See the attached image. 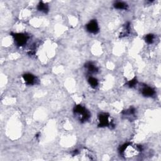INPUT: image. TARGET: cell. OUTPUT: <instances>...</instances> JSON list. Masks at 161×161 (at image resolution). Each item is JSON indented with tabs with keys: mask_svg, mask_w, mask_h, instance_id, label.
I'll return each mask as SVG.
<instances>
[{
	"mask_svg": "<svg viewBox=\"0 0 161 161\" xmlns=\"http://www.w3.org/2000/svg\"><path fill=\"white\" fill-rule=\"evenodd\" d=\"M74 113V115L81 122L86 121L90 117L89 112L86 110V108L80 105L75 106Z\"/></svg>",
	"mask_w": 161,
	"mask_h": 161,
	"instance_id": "cell-1",
	"label": "cell"
},
{
	"mask_svg": "<svg viewBox=\"0 0 161 161\" xmlns=\"http://www.w3.org/2000/svg\"><path fill=\"white\" fill-rule=\"evenodd\" d=\"M15 43L17 46L22 47L25 45L28 40V37L25 34L22 33H18V34H15L13 35Z\"/></svg>",
	"mask_w": 161,
	"mask_h": 161,
	"instance_id": "cell-2",
	"label": "cell"
},
{
	"mask_svg": "<svg viewBox=\"0 0 161 161\" xmlns=\"http://www.w3.org/2000/svg\"><path fill=\"white\" fill-rule=\"evenodd\" d=\"M109 118H110V116L108 115L107 113H101L99 115V126L101 127H104V126H108L110 125V120H109Z\"/></svg>",
	"mask_w": 161,
	"mask_h": 161,
	"instance_id": "cell-3",
	"label": "cell"
},
{
	"mask_svg": "<svg viewBox=\"0 0 161 161\" xmlns=\"http://www.w3.org/2000/svg\"><path fill=\"white\" fill-rule=\"evenodd\" d=\"M86 30L91 34H97L99 31V26L96 20L90 21L86 25Z\"/></svg>",
	"mask_w": 161,
	"mask_h": 161,
	"instance_id": "cell-4",
	"label": "cell"
},
{
	"mask_svg": "<svg viewBox=\"0 0 161 161\" xmlns=\"http://www.w3.org/2000/svg\"><path fill=\"white\" fill-rule=\"evenodd\" d=\"M23 79L28 85H33L36 83V78L32 74H25L23 75Z\"/></svg>",
	"mask_w": 161,
	"mask_h": 161,
	"instance_id": "cell-5",
	"label": "cell"
},
{
	"mask_svg": "<svg viewBox=\"0 0 161 161\" xmlns=\"http://www.w3.org/2000/svg\"><path fill=\"white\" fill-rule=\"evenodd\" d=\"M142 94L145 97H151L154 96L155 91L153 88L149 86H145L142 89Z\"/></svg>",
	"mask_w": 161,
	"mask_h": 161,
	"instance_id": "cell-6",
	"label": "cell"
},
{
	"mask_svg": "<svg viewBox=\"0 0 161 161\" xmlns=\"http://www.w3.org/2000/svg\"><path fill=\"white\" fill-rule=\"evenodd\" d=\"M85 68L87 69L89 73L94 74V73H96L98 71V68L95 65L91 63H88L86 65H85Z\"/></svg>",
	"mask_w": 161,
	"mask_h": 161,
	"instance_id": "cell-7",
	"label": "cell"
},
{
	"mask_svg": "<svg viewBox=\"0 0 161 161\" xmlns=\"http://www.w3.org/2000/svg\"><path fill=\"white\" fill-rule=\"evenodd\" d=\"M37 9L38 10L42 12V13H47V12H49V6L48 4L44 3V2H40L39 3V4H38L37 6Z\"/></svg>",
	"mask_w": 161,
	"mask_h": 161,
	"instance_id": "cell-8",
	"label": "cell"
},
{
	"mask_svg": "<svg viewBox=\"0 0 161 161\" xmlns=\"http://www.w3.org/2000/svg\"><path fill=\"white\" fill-rule=\"evenodd\" d=\"M114 7L118 9H125L127 8V4L122 1H117L114 4Z\"/></svg>",
	"mask_w": 161,
	"mask_h": 161,
	"instance_id": "cell-9",
	"label": "cell"
},
{
	"mask_svg": "<svg viewBox=\"0 0 161 161\" xmlns=\"http://www.w3.org/2000/svg\"><path fill=\"white\" fill-rule=\"evenodd\" d=\"M88 83L90 86L93 88H96L98 85V81L97 79L94 77H89L88 79Z\"/></svg>",
	"mask_w": 161,
	"mask_h": 161,
	"instance_id": "cell-10",
	"label": "cell"
},
{
	"mask_svg": "<svg viewBox=\"0 0 161 161\" xmlns=\"http://www.w3.org/2000/svg\"><path fill=\"white\" fill-rule=\"evenodd\" d=\"M154 40V36L152 34H148L145 37V40L147 43L149 44H152Z\"/></svg>",
	"mask_w": 161,
	"mask_h": 161,
	"instance_id": "cell-11",
	"label": "cell"
},
{
	"mask_svg": "<svg viewBox=\"0 0 161 161\" xmlns=\"http://www.w3.org/2000/svg\"><path fill=\"white\" fill-rule=\"evenodd\" d=\"M137 84V80L136 78H134L133 79H132L130 80H129V82L127 83V85L129 86V87L130 88H134L135 87Z\"/></svg>",
	"mask_w": 161,
	"mask_h": 161,
	"instance_id": "cell-12",
	"label": "cell"
}]
</instances>
